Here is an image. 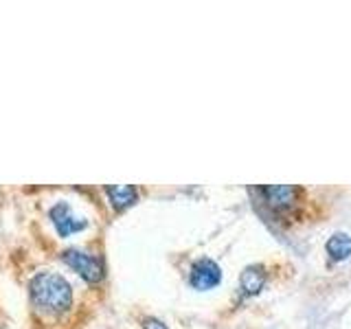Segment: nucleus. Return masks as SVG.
Returning <instances> with one entry per match:
<instances>
[{
    "label": "nucleus",
    "instance_id": "f257e3e1",
    "mask_svg": "<svg viewBox=\"0 0 351 329\" xmlns=\"http://www.w3.org/2000/svg\"><path fill=\"white\" fill-rule=\"evenodd\" d=\"M29 296L36 310L44 314H64L73 307V288L62 274L40 272L29 281Z\"/></svg>",
    "mask_w": 351,
    "mask_h": 329
},
{
    "label": "nucleus",
    "instance_id": "1a4fd4ad",
    "mask_svg": "<svg viewBox=\"0 0 351 329\" xmlns=\"http://www.w3.org/2000/svg\"><path fill=\"white\" fill-rule=\"evenodd\" d=\"M143 329H169V327L162 321H158V318L147 316V318H143Z\"/></svg>",
    "mask_w": 351,
    "mask_h": 329
},
{
    "label": "nucleus",
    "instance_id": "39448f33",
    "mask_svg": "<svg viewBox=\"0 0 351 329\" xmlns=\"http://www.w3.org/2000/svg\"><path fill=\"white\" fill-rule=\"evenodd\" d=\"M189 283L193 285L195 290H211L215 285L222 283V270L213 261V259H197L191 272H189Z\"/></svg>",
    "mask_w": 351,
    "mask_h": 329
},
{
    "label": "nucleus",
    "instance_id": "7ed1b4c3",
    "mask_svg": "<svg viewBox=\"0 0 351 329\" xmlns=\"http://www.w3.org/2000/svg\"><path fill=\"white\" fill-rule=\"evenodd\" d=\"M257 193L261 195V202L266 204L272 213H290L301 197V189L292 184H272V186H259Z\"/></svg>",
    "mask_w": 351,
    "mask_h": 329
},
{
    "label": "nucleus",
    "instance_id": "0eeeda50",
    "mask_svg": "<svg viewBox=\"0 0 351 329\" xmlns=\"http://www.w3.org/2000/svg\"><path fill=\"white\" fill-rule=\"evenodd\" d=\"M106 193L110 197V204L114 206V211H125L138 200V189L132 184H110L106 186Z\"/></svg>",
    "mask_w": 351,
    "mask_h": 329
},
{
    "label": "nucleus",
    "instance_id": "423d86ee",
    "mask_svg": "<svg viewBox=\"0 0 351 329\" xmlns=\"http://www.w3.org/2000/svg\"><path fill=\"white\" fill-rule=\"evenodd\" d=\"M268 281V272L261 263H252V266H246L239 274V290L244 296H257L263 285Z\"/></svg>",
    "mask_w": 351,
    "mask_h": 329
},
{
    "label": "nucleus",
    "instance_id": "20e7f679",
    "mask_svg": "<svg viewBox=\"0 0 351 329\" xmlns=\"http://www.w3.org/2000/svg\"><path fill=\"white\" fill-rule=\"evenodd\" d=\"M49 217H51V222H53V226H55V230H58L60 237H69L73 233H80V230H84L88 226L86 219L77 217L73 213V208L69 206V202H64V200L51 206Z\"/></svg>",
    "mask_w": 351,
    "mask_h": 329
},
{
    "label": "nucleus",
    "instance_id": "f03ea898",
    "mask_svg": "<svg viewBox=\"0 0 351 329\" xmlns=\"http://www.w3.org/2000/svg\"><path fill=\"white\" fill-rule=\"evenodd\" d=\"M62 261L66 263L69 268H73L84 281L88 283H99L106 277V268H104V261L95 257V255H88V252L80 250V248H69L62 252Z\"/></svg>",
    "mask_w": 351,
    "mask_h": 329
},
{
    "label": "nucleus",
    "instance_id": "6e6552de",
    "mask_svg": "<svg viewBox=\"0 0 351 329\" xmlns=\"http://www.w3.org/2000/svg\"><path fill=\"white\" fill-rule=\"evenodd\" d=\"M327 255L334 261H345L351 257V235L349 233H334L327 239Z\"/></svg>",
    "mask_w": 351,
    "mask_h": 329
}]
</instances>
